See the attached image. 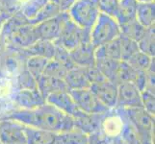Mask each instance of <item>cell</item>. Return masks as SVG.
<instances>
[{"mask_svg": "<svg viewBox=\"0 0 155 144\" xmlns=\"http://www.w3.org/2000/svg\"><path fill=\"white\" fill-rule=\"evenodd\" d=\"M7 49V45H6V42H5V40L3 39V37L0 35V55Z\"/></svg>", "mask_w": 155, "mask_h": 144, "instance_id": "b9f144b4", "label": "cell"}, {"mask_svg": "<svg viewBox=\"0 0 155 144\" xmlns=\"http://www.w3.org/2000/svg\"><path fill=\"white\" fill-rule=\"evenodd\" d=\"M68 18L67 12H62L55 18L45 20L44 22L35 25L39 40L47 41H56L61 35L64 22Z\"/></svg>", "mask_w": 155, "mask_h": 144, "instance_id": "52a82bcc", "label": "cell"}, {"mask_svg": "<svg viewBox=\"0 0 155 144\" xmlns=\"http://www.w3.org/2000/svg\"><path fill=\"white\" fill-rule=\"evenodd\" d=\"M120 29V35L124 36L128 39H131L135 41H139L141 40V38L143 36L146 32L145 27L138 22L137 20H133L129 21V22H126L124 24L119 25Z\"/></svg>", "mask_w": 155, "mask_h": 144, "instance_id": "484cf974", "label": "cell"}, {"mask_svg": "<svg viewBox=\"0 0 155 144\" xmlns=\"http://www.w3.org/2000/svg\"><path fill=\"white\" fill-rule=\"evenodd\" d=\"M89 144H116L115 137L104 134L103 132H97L89 135Z\"/></svg>", "mask_w": 155, "mask_h": 144, "instance_id": "8d00e7d4", "label": "cell"}, {"mask_svg": "<svg viewBox=\"0 0 155 144\" xmlns=\"http://www.w3.org/2000/svg\"><path fill=\"white\" fill-rule=\"evenodd\" d=\"M120 36V29L117 20L108 14L100 13L97 22L91 29V41L94 48L115 40Z\"/></svg>", "mask_w": 155, "mask_h": 144, "instance_id": "277c9868", "label": "cell"}, {"mask_svg": "<svg viewBox=\"0 0 155 144\" xmlns=\"http://www.w3.org/2000/svg\"><path fill=\"white\" fill-rule=\"evenodd\" d=\"M52 1L58 5L61 12H68L75 0H52Z\"/></svg>", "mask_w": 155, "mask_h": 144, "instance_id": "ab89813d", "label": "cell"}, {"mask_svg": "<svg viewBox=\"0 0 155 144\" xmlns=\"http://www.w3.org/2000/svg\"><path fill=\"white\" fill-rule=\"evenodd\" d=\"M0 144H26L25 126L11 119H0Z\"/></svg>", "mask_w": 155, "mask_h": 144, "instance_id": "9c48e42d", "label": "cell"}, {"mask_svg": "<svg viewBox=\"0 0 155 144\" xmlns=\"http://www.w3.org/2000/svg\"><path fill=\"white\" fill-rule=\"evenodd\" d=\"M68 69L62 66L60 62H58L55 60H49L47 65L45 66L44 75L48 76L51 78H56V79H61L65 80V77L67 75Z\"/></svg>", "mask_w": 155, "mask_h": 144, "instance_id": "1f68e13d", "label": "cell"}, {"mask_svg": "<svg viewBox=\"0 0 155 144\" xmlns=\"http://www.w3.org/2000/svg\"><path fill=\"white\" fill-rule=\"evenodd\" d=\"M114 110L117 111V114L121 117V120H122V127L120 133V137L121 141L124 142V144H142L129 122L126 120L125 117L117 109H114Z\"/></svg>", "mask_w": 155, "mask_h": 144, "instance_id": "f546056e", "label": "cell"}, {"mask_svg": "<svg viewBox=\"0 0 155 144\" xmlns=\"http://www.w3.org/2000/svg\"><path fill=\"white\" fill-rule=\"evenodd\" d=\"M45 101L46 103L54 106L55 108H57L59 110H61L62 113L71 116L72 118L76 117L82 113L77 108L75 102L73 101L68 91H60V92L52 93L47 96Z\"/></svg>", "mask_w": 155, "mask_h": 144, "instance_id": "7c38bea8", "label": "cell"}, {"mask_svg": "<svg viewBox=\"0 0 155 144\" xmlns=\"http://www.w3.org/2000/svg\"><path fill=\"white\" fill-rule=\"evenodd\" d=\"M12 99L19 109L23 110H33L46 103L45 97L38 88L18 89L12 95Z\"/></svg>", "mask_w": 155, "mask_h": 144, "instance_id": "8fae6325", "label": "cell"}, {"mask_svg": "<svg viewBox=\"0 0 155 144\" xmlns=\"http://www.w3.org/2000/svg\"><path fill=\"white\" fill-rule=\"evenodd\" d=\"M68 14L80 28H93L100 14L97 0H75L68 11Z\"/></svg>", "mask_w": 155, "mask_h": 144, "instance_id": "3957f363", "label": "cell"}, {"mask_svg": "<svg viewBox=\"0 0 155 144\" xmlns=\"http://www.w3.org/2000/svg\"><path fill=\"white\" fill-rule=\"evenodd\" d=\"M48 1L49 0H26L20 5L18 12L29 21L36 17L37 14L45 6Z\"/></svg>", "mask_w": 155, "mask_h": 144, "instance_id": "4316f807", "label": "cell"}, {"mask_svg": "<svg viewBox=\"0 0 155 144\" xmlns=\"http://www.w3.org/2000/svg\"><path fill=\"white\" fill-rule=\"evenodd\" d=\"M153 60L154 57H149L145 53L139 51L126 62L137 71H147Z\"/></svg>", "mask_w": 155, "mask_h": 144, "instance_id": "4dcf8cb0", "label": "cell"}, {"mask_svg": "<svg viewBox=\"0 0 155 144\" xmlns=\"http://www.w3.org/2000/svg\"><path fill=\"white\" fill-rule=\"evenodd\" d=\"M94 57H95V59L107 58V59H113V60L120 61L119 38L115 40L107 42V43L95 48Z\"/></svg>", "mask_w": 155, "mask_h": 144, "instance_id": "603a6c76", "label": "cell"}, {"mask_svg": "<svg viewBox=\"0 0 155 144\" xmlns=\"http://www.w3.org/2000/svg\"><path fill=\"white\" fill-rule=\"evenodd\" d=\"M155 34L154 26L146 29V32L141 40L138 41V46L141 52L145 53L149 57H154L155 55Z\"/></svg>", "mask_w": 155, "mask_h": 144, "instance_id": "f1b7e54d", "label": "cell"}, {"mask_svg": "<svg viewBox=\"0 0 155 144\" xmlns=\"http://www.w3.org/2000/svg\"><path fill=\"white\" fill-rule=\"evenodd\" d=\"M55 46H56L55 47V54H54V57H53V60L60 62L62 66H64L68 69V70H69V69H71L75 66L71 60L69 52L67 49H65L64 47L58 45L56 43H55Z\"/></svg>", "mask_w": 155, "mask_h": 144, "instance_id": "836d02e7", "label": "cell"}, {"mask_svg": "<svg viewBox=\"0 0 155 144\" xmlns=\"http://www.w3.org/2000/svg\"><path fill=\"white\" fill-rule=\"evenodd\" d=\"M65 83L68 90L90 88L91 84L85 73V67L74 66L67 72Z\"/></svg>", "mask_w": 155, "mask_h": 144, "instance_id": "2e32d148", "label": "cell"}, {"mask_svg": "<svg viewBox=\"0 0 155 144\" xmlns=\"http://www.w3.org/2000/svg\"><path fill=\"white\" fill-rule=\"evenodd\" d=\"M17 90L18 89H36L37 81L34 77L26 70V68L22 69L17 76Z\"/></svg>", "mask_w": 155, "mask_h": 144, "instance_id": "d6a6232c", "label": "cell"}, {"mask_svg": "<svg viewBox=\"0 0 155 144\" xmlns=\"http://www.w3.org/2000/svg\"><path fill=\"white\" fill-rule=\"evenodd\" d=\"M85 73H86V76H87L91 85L105 80L103 75L100 73V71L98 70L97 67L95 66H90V67H85Z\"/></svg>", "mask_w": 155, "mask_h": 144, "instance_id": "74e56055", "label": "cell"}, {"mask_svg": "<svg viewBox=\"0 0 155 144\" xmlns=\"http://www.w3.org/2000/svg\"><path fill=\"white\" fill-rule=\"evenodd\" d=\"M37 87H38V89L40 90L41 95L45 97V99H46L47 96L52 93L60 91H68L65 80L51 78L45 75H42L37 81Z\"/></svg>", "mask_w": 155, "mask_h": 144, "instance_id": "e0dca14e", "label": "cell"}, {"mask_svg": "<svg viewBox=\"0 0 155 144\" xmlns=\"http://www.w3.org/2000/svg\"><path fill=\"white\" fill-rule=\"evenodd\" d=\"M106 114H85L82 111L79 115L73 118L74 129L88 136L99 132Z\"/></svg>", "mask_w": 155, "mask_h": 144, "instance_id": "4fadbf2b", "label": "cell"}, {"mask_svg": "<svg viewBox=\"0 0 155 144\" xmlns=\"http://www.w3.org/2000/svg\"><path fill=\"white\" fill-rule=\"evenodd\" d=\"M136 20L143 27L149 28L155 23V3H138Z\"/></svg>", "mask_w": 155, "mask_h": 144, "instance_id": "44dd1931", "label": "cell"}, {"mask_svg": "<svg viewBox=\"0 0 155 144\" xmlns=\"http://www.w3.org/2000/svg\"><path fill=\"white\" fill-rule=\"evenodd\" d=\"M48 61L49 60L41 58V57H37V56L29 57L27 58V60H26L25 68H26V70L34 77L36 81H38V80L44 75L45 69Z\"/></svg>", "mask_w": 155, "mask_h": 144, "instance_id": "cb8c5ba5", "label": "cell"}, {"mask_svg": "<svg viewBox=\"0 0 155 144\" xmlns=\"http://www.w3.org/2000/svg\"><path fill=\"white\" fill-rule=\"evenodd\" d=\"M55 47L56 46L54 42L39 40L28 48L19 51L26 58L37 56V57L47 59V60H52L55 54Z\"/></svg>", "mask_w": 155, "mask_h": 144, "instance_id": "9a60e30c", "label": "cell"}, {"mask_svg": "<svg viewBox=\"0 0 155 144\" xmlns=\"http://www.w3.org/2000/svg\"><path fill=\"white\" fill-rule=\"evenodd\" d=\"M60 13L62 12L58 5L55 2H53L52 0H49V1L45 4V6L37 14L36 17L33 19L29 20V23L32 25H37L41 22H44L45 20L55 18L56 15H58Z\"/></svg>", "mask_w": 155, "mask_h": 144, "instance_id": "d4e9b609", "label": "cell"}, {"mask_svg": "<svg viewBox=\"0 0 155 144\" xmlns=\"http://www.w3.org/2000/svg\"><path fill=\"white\" fill-rule=\"evenodd\" d=\"M142 96V104L143 109L149 114L154 116L155 114V95L153 92L147 91V90H143L141 92Z\"/></svg>", "mask_w": 155, "mask_h": 144, "instance_id": "d590c367", "label": "cell"}, {"mask_svg": "<svg viewBox=\"0 0 155 144\" xmlns=\"http://www.w3.org/2000/svg\"><path fill=\"white\" fill-rule=\"evenodd\" d=\"M115 109L129 122L142 144H154V116L143 108Z\"/></svg>", "mask_w": 155, "mask_h": 144, "instance_id": "7a4b0ae2", "label": "cell"}, {"mask_svg": "<svg viewBox=\"0 0 155 144\" xmlns=\"http://www.w3.org/2000/svg\"><path fill=\"white\" fill-rule=\"evenodd\" d=\"M13 14L9 13L7 11H3V12H0V32H1V29L3 27V25L5 24V22L11 18V15Z\"/></svg>", "mask_w": 155, "mask_h": 144, "instance_id": "60d3db41", "label": "cell"}, {"mask_svg": "<svg viewBox=\"0 0 155 144\" xmlns=\"http://www.w3.org/2000/svg\"><path fill=\"white\" fill-rule=\"evenodd\" d=\"M97 2L100 13L108 14L115 18L119 6V0H97Z\"/></svg>", "mask_w": 155, "mask_h": 144, "instance_id": "e575fe53", "label": "cell"}, {"mask_svg": "<svg viewBox=\"0 0 155 144\" xmlns=\"http://www.w3.org/2000/svg\"><path fill=\"white\" fill-rule=\"evenodd\" d=\"M138 2L136 0H119L115 19L119 25L136 20Z\"/></svg>", "mask_w": 155, "mask_h": 144, "instance_id": "ac0fdd59", "label": "cell"}, {"mask_svg": "<svg viewBox=\"0 0 155 144\" xmlns=\"http://www.w3.org/2000/svg\"><path fill=\"white\" fill-rule=\"evenodd\" d=\"M4 10L9 13L15 14L19 11L20 0H2Z\"/></svg>", "mask_w": 155, "mask_h": 144, "instance_id": "f35d334b", "label": "cell"}, {"mask_svg": "<svg viewBox=\"0 0 155 144\" xmlns=\"http://www.w3.org/2000/svg\"><path fill=\"white\" fill-rule=\"evenodd\" d=\"M86 41H91V30L80 28L68 17L64 22L60 37L54 42L71 52Z\"/></svg>", "mask_w": 155, "mask_h": 144, "instance_id": "5b68a950", "label": "cell"}, {"mask_svg": "<svg viewBox=\"0 0 155 144\" xmlns=\"http://www.w3.org/2000/svg\"><path fill=\"white\" fill-rule=\"evenodd\" d=\"M1 119H11L19 122L24 126L48 131L54 134H60L74 129V120L72 117L62 113L48 103L33 110L15 109L8 111Z\"/></svg>", "mask_w": 155, "mask_h": 144, "instance_id": "6da1fadb", "label": "cell"}, {"mask_svg": "<svg viewBox=\"0 0 155 144\" xmlns=\"http://www.w3.org/2000/svg\"><path fill=\"white\" fill-rule=\"evenodd\" d=\"M4 10V6H3V3H2V0H0V12H3Z\"/></svg>", "mask_w": 155, "mask_h": 144, "instance_id": "ee69618b", "label": "cell"}, {"mask_svg": "<svg viewBox=\"0 0 155 144\" xmlns=\"http://www.w3.org/2000/svg\"><path fill=\"white\" fill-rule=\"evenodd\" d=\"M120 109L143 108L141 91L131 82H124L117 85V107Z\"/></svg>", "mask_w": 155, "mask_h": 144, "instance_id": "ba28073f", "label": "cell"}, {"mask_svg": "<svg viewBox=\"0 0 155 144\" xmlns=\"http://www.w3.org/2000/svg\"><path fill=\"white\" fill-rule=\"evenodd\" d=\"M138 3H148V2H154V0H136Z\"/></svg>", "mask_w": 155, "mask_h": 144, "instance_id": "7bdbcfd3", "label": "cell"}, {"mask_svg": "<svg viewBox=\"0 0 155 144\" xmlns=\"http://www.w3.org/2000/svg\"><path fill=\"white\" fill-rule=\"evenodd\" d=\"M120 51V61L128 62L137 52L140 51L138 42L131 39H128L124 36L119 37Z\"/></svg>", "mask_w": 155, "mask_h": 144, "instance_id": "83f0119b", "label": "cell"}, {"mask_svg": "<svg viewBox=\"0 0 155 144\" xmlns=\"http://www.w3.org/2000/svg\"><path fill=\"white\" fill-rule=\"evenodd\" d=\"M94 50L95 48L92 44V41L82 42L75 49L69 52L74 66L80 67L94 66L95 65Z\"/></svg>", "mask_w": 155, "mask_h": 144, "instance_id": "5bb4252c", "label": "cell"}, {"mask_svg": "<svg viewBox=\"0 0 155 144\" xmlns=\"http://www.w3.org/2000/svg\"><path fill=\"white\" fill-rule=\"evenodd\" d=\"M90 89L94 93L97 99L109 110H113L117 107V85L103 80L101 82L92 84Z\"/></svg>", "mask_w": 155, "mask_h": 144, "instance_id": "30bf717a", "label": "cell"}, {"mask_svg": "<svg viewBox=\"0 0 155 144\" xmlns=\"http://www.w3.org/2000/svg\"><path fill=\"white\" fill-rule=\"evenodd\" d=\"M26 144H55L56 134L25 126Z\"/></svg>", "mask_w": 155, "mask_h": 144, "instance_id": "ffe728a7", "label": "cell"}, {"mask_svg": "<svg viewBox=\"0 0 155 144\" xmlns=\"http://www.w3.org/2000/svg\"><path fill=\"white\" fill-rule=\"evenodd\" d=\"M120 61L113 60V59L100 58L95 59V66L102 74L103 77L117 85V73H119Z\"/></svg>", "mask_w": 155, "mask_h": 144, "instance_id": "d6986e66", "label": "cell"}, {"mask_svg": "<svg viewBox=\"0 0 155 144\" xmlns=\"http://www.w3.org/2000/svg\"><path fill=\"white\" fill-rule=\"evenodd\" d=\"M55 144H89V136L76 129L56 134Z\"/></svg>", "mask_w": 155, "mask_h": 144, "instance_id": "7402d4cb", "label": "cell"}, {"mask_svg": "<svg viewBox=\"0 0 155 144\" xmlns=\"http://www.w3.org/2000/svg\"><path fill=\"white\" fill-rule=\"evenodd\" d=\"M68 92L77 108L85 114H106L111 110L100 102L90 88L72 89Z\"/></svg>", "mask_w": 155, "mask_h": 144, "instance_id": "8992f818", "label": "cell"}]
</instances>
